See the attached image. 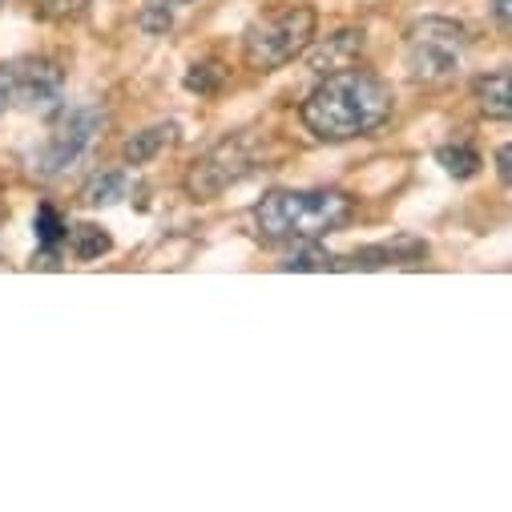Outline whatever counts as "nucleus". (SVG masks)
Here are the masks:
<instances>
[{"label":"nucleus","instance_id":"obj_1","mask_svg":"<svg viewBox=\"0 0 512 512\" xmlns=\"http://www.w3.org/2000/svg\"><path fill=\"white\" fill-rule=\"evenodd\" d=\"M392 109H396V93L388 81L371 69L347 65V69L323 73V81L299 105V117L311 138L339 146V142L371 138L375 130H383L392 121Z\"/></svg>","mask_w":512,"mask_h":512},{"label":"nucleus","instance_id":"obj_2","mask_svg":"<svg viewBox=\"0 0 512 512\" xmlns=\"http://www.w3.org/2000/svg\"><path fill=\"white\" fill-rule=\"evenodd\" d=\"M250 218L263 242L291 246V242H311L343 230L355 218V198L327 186H307V190L275 186L254 202Z\"/></svg>","mask_w":512,"mask_h":512},{"label":"nucleus","instance_id":"obj_3","mask_svg":"<svg viewBox=\"0 0 512 512\" xmlns=\"http://www.w3.org/2000/svg\"><path fill=\"white\" fill-rule=\"evenodd\" d=\"M315 29H319V17L307 0H287V5H279L246 25L242 61L254 73H275L315 45Z\"/></svg>","mask_w":512,"mask_h":512},{"label":"nucleus","instance_id":"obj_4","mask_svg":"<svg viewBox=\"0 0 512 512\" xmlns=\"http://www.w3.org/2000/svg\"><path fill=\"white\" fill-rule=\"evenodd\" d=\"M468 29L448 17H424L404 37V69L416 85H448L464 69Z\"/></svg>","mask_w":512,"mask_h":512},{"label":"nucleus","instance_id":"obj_5","mask_svg":"<svg viewBox=\"0 0 512 512\" xmlns=\"http://www.w3.org/2000/svg\"><path fill=\"white\" fill-rule=\"evenodd\" d=\"M254 170H259V150H254V138L250 134H226L202 158L190 162V170H186V194L198 198V202H214L230 186H238L242 178H250Z\"/></svg>","mask_w":512,"mask_h":512},{"label":"nucleus","instance_id":"obj_6","mask_svg":"<svg viewBox=\"0 0 512 512\" xmlns=\"http://www.w3.org/2000/svg\"><path fill=\"white\" fill-rule=\"evenodd\" d=\"M101 130H105V109H101V105H73V109H61V117L53 121L45 146L29 158V162H33V174L57 178V174L73 170V166L89 154V146L97 142Z\"/></svg>","mask_w":512,"mask_h":512},{"label":"nucleus","instance_id":"obj_7","mask_svg":"<svg viewBox=\"0 0 512 512\" xmlns=\"http://www.w3.org/2000/svg\"><path fill=\"white\" fill-rule=\"evenodd\" d=\"M65 89V69L53 57H21L0 65V117L13 109H53Z\"/></svg>","mask_w":512,"mask_h":512},{"label":"nucleus","instance_id":"obj_8","mask_svg":"<svg viewBox=\"0 0 512 512\" xmlns=\"http://www.w3.org/2000/svg\"><path fill=\"white\" fill-rule=\"evenodd\" d=\"M420 259H428V242L396 238V242H379V246H359L351 254H335V271H383V267L420 263Z\"/></svg>","mask_w":512,"mask_h":512},{"label":"nucleus","instance_id":"obj_9","mask_svg":"<svg viewBox=\"0 0 512 512\" xmlns=\"http://www.w3.org/2000/svg\"><path fill=\"white\" fill-rule=\"evenodd\" d=\"M472 97H476V109L488 121H508L512 117V73H508V65L492 69V73H480L472 81Z\"/></svg>","mask_w":512,"mask_h":512},{"label":"nucleus","instance_id":"obj_10","mask_svg":"<svg viewBox=\"0 0 512 512\" xmlns=\"http://www.w3.org/2000/svg\"><path fill=\"white\" fill-rule=\"evenodd\" d=\"M174 142H178V125H174V121L146 125V130H138L134 138H125L121 162H125V166H146V162H154L158 154H166Z\"/></svg>","mask_w":512,"mask_h":512},{"label":"nucleus","instance_id":"obj_11","mask_svg":"<svg viewBox=\"0 0 512 512\" xmlns=\"http://www.w3.org/2000/svg\"><path fill=\"white\" fill-rule=\"evenodd\" d=\"M307 53H311V49H307ZM359 53H363V29H339V33H331V37L311 53V69H315V73H335V69L355 65Z\"/></svg>","mask_w":512,"mask_h":512},{"label":"nucleus","instance_id":"obj_12","mask_svg":"<svg viewBox=\"0 0 512 512\" xmlns=\"http://www.w3.org/2000/svg\"><path fill=\"white\" fill-rule=\"evenodd\" d=\"M121 198H130V174L125 170H97L81 186V202L85 206H113Z\"/></svg>","mask_w":512,"mask_h":512},{"label":"nucleus","instance_id":"obj_13","mask_svg":"<svg viewBox=\"0 0 512 512\" xmlns=\"http://www.w3.org/2000/svg\"><path fill=\"white\" fill-rule=\"evenodd\" d=\"M279 271H335V254L323 246V238H311V242H291V250L283 254Z\"/></svg>","mask_w":512,"mask_h":512},{"label":"nucleus","instance_id":"obj_14","mask_svg":"<svg viewBox=\"0 0 512 512\" xmlns=\"http://www.w3.org/2000/svg\"><path fill=\"white\" fill-rule=\"evenodd\" d=\"M194 0H146L142 13H138V25L150 33V37H166L178 21V13H186Z\"/></svg>","mask_w":512,"mask_h":512},{"label":"nucleus","instance_id":"obj_15","mask_svg":"<svg viewBox=\"0 0 512 512\" xmlns=\"http://www.w3.org/2000/svg\"><path fill=\"white\" fill-rule=\"evenodd\" d=\"M65 246H69V254H73V259H81V263H93V259H101V254H109V250H113V238H109L101 226L85 222V226H73V230H69Z\"/></svg>","mask_w":512,"mask_h":512},{"label":"nucleus","instance_id":"obj_16","mask_svg":"<svg viewBox=\"0 0 512 512\" xmlns=\"http://www.w3.org/2000/svg\"><path fill=\"white\" fill-rule=\"evenodd\" d=\"M33 230H37V242H41V250H45V259H53V254L65 246V238H69V226H65V218L45 202V206H37V218H33Z\"/></svg>","mask_w":512,"mask_h":512},{"label":"nucleus","instance_id":"obj_17","mask_svg":"<svg viewBox=\"0 0 512 512\" xmlns=\"http://www.w3.org/2000/svg\"><path fill=\"white\" fill-rule=\"evenodd\" d=\"M436 162H440L456 182L476 178V174H480V166H484V158H480L472 146H464V142H456V146H440V150H436Z\"/></svg>","mask_w":512,"mask_h":512},{"label":"nucleus","instance_id":"obj_18","mask_svg":"<svg viewBox=\"0 0 512 512\" xmlns=\"http://www.w3.org/2000/svg\"><path fill=\"white\" fill-rule=\"evenodd\" d=\"M222 81H226V69H222L218 61L190 65V69H186V77H182V85H186L190 93H198V97H214V93L222 89Z\"/></svg>","mask_w":512,"mask_h":512},{"label":"nucleus","instance_id":"obj_19","mask_svg":"<svg viewBox=\"0 0 512 512\" xmlns=\"http://www.w3.org/2000/svg\"><path fill=\"white\" fill-rule=\"evenodd\" d=\"M508 158H512V150H508V146H500V150H496V174H500V182H508V178H512Z\"/></svg>","mask_w":512,"mask_h":512},{"label":"nucleus","instance_id":"obj_20","mask_svg":"<svg viewBox=\"0 0 512 512\" xmlns=\"http://www.w3.org/2000/svg\"><path fill=\"white\" fill-rule=\"evenodd\" d=\"M492 17H496V29L508 33V0H492Z\"/></svg>","mask_w":512,"mask_h":512},{"label":"nucleus","instance_id":"obj_21","mask_svg":"<svg viewBox=\"0 0 512 512\" xmlns=\"http://www.w3.org/2000/svg\"><path fill=\"white\" fill-rule=\"evenodd\" d=\"M0 9H5V0H0Z\"/></svg>","mask_w":512,"mask_h":512}]
</instances>
